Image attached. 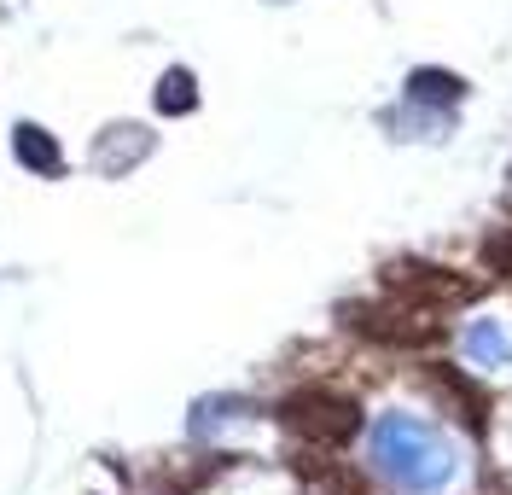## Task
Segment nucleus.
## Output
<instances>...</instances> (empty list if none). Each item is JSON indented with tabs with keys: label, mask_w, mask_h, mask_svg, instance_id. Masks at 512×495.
I'll return each mask as SVG.
<instances>
[{
	"label": "nucleus",
	"mask_w": 512,
	"mask_h": 495,
	"mask_svg": "<svg viewBox=\"0 0 512 495\" xmlns=\"http://www.w3.org/2000/svg\"><path fill=\"white\" fill-rule=\"evenodd\" d=\"M12 152H18V164H24V169L47 175V181H59V175H64L59 140H53L47 129H35V123H18V134H12Z\"/></svg>",
	"instance_id": "6e6552de"
},
{
	"label": "nucleus",
	"mask_w": 512,
	"mask_h": 495,
	"mask_svg": "<svg viewBox=\"0 0 512 495\" xmlns=\"http://www.w3.org/2000/svg\"><path fill=\"white\" fill-rule=\"evenodd\" d=\"M425 379H431V385H437V391L448 396L454 420H460L466 431H489V396H483L478 385L466 379V373H454L448 362H431V367H425Z\"/></svg>",
	"instance_id": "39448f33"
},
{
	"label": "nucleus",
	"mask_w": 512,
	"mask_h": 495,
	"mask_svg": "<svg viewBox=\"0 0 512 495\" xmlns=\"http://www.w3.org/2000/svg\"><path fill=\"white\" fill-rule=\"evenodd\" d=\"M198 105V88H192V70H163L158 82V111H169V117H181V111H192Z\"/></svg>",
	"instance_id": "9d476101"
},
{
	"label": "nucleus",
	"mask_w": 512,
	"mask_h": 495,
	"mask_svg": "<svg viewBox=\"0 0 512 495\" xmlns=\"http://www.w3.org/2000/svg\"><path fill=\"white\" fill-rule=\"evenodd\" d=\"M251 402H239V396H204L198 408H192V431L204 437V431H216V426H227V420H239Z\"/></svg>",
	"instance_id": "9b49d317"
},
{
	"label": "nucleus",
	"mask_w": 512,
	"mask_h": 495,
	"mask_svg": "<svg viewBox=\"0 0 512 495\" xmlns=\"http://www.w3.org/2000/svg\"><path fill=\"white\" fill-rule=\"evenodd\" d=\"M291 472L303 484H315L320 495H367V478L361 472H350V466L332 461V455H315V449H297L291 455Z\"/></svg>",
	"instance_id": "423d86ee"
},
{
	"label": "nucleus",
	"mask_w": 512,
	"mask_h": 495,
	"mask_svg": "<svg viewBox=\"0 0 512 495\" xmlns=\"http://www.w3.org/2000/svg\"><path fill=\"white\" fill-rule=\"evenodd\" d=\"M460 344H466V356L478 367H507L512 362V338L495 321H472V327L460 332Z\"/></svg>",
	"instance_id": "1a4fd4ad"
},
{
	"label": "nucleus",
	"mask_w": 512,
	"mask_h": 495,
	"mask_svg": "<svg viewBox=\"0 0 512 495\" xmlns=\"http://www.w3.org/2000/svg\"><path fill=\"white\" fill-rule=\"evenodd\" d=\"M146 152H152V134L140 129V123H117V129L99 134L94 169H99V175H123V169H128V164H140Z\"/></svg>",
	"instance_id": "0eeeda50"
},
{
	"label": "nucleus",
	"mask_w": 512,
	"mask_h": 495,
	"mask_svg": "<svg viewBox=\"0 0 512 495\" xmlns=\"http://www.w3.org/2000/svg\"><path fill=\"white\" fill-rule=\"evenodd\" d=\"M344 321H350V332L373 338V344H425V338H437V327H431V321H419L414 309H379V303H350V309H344Z\"/></svg>",
	"instance_id": "20e7f679"
},
{
	"label": "nucleus",
	"mask_w": 512,
	"mask_h": 495,
	"mask_svg": "<svg viewBox=\"0 0 512 495\" xmlns=\"http://www.w3.org/2000/svg\"><path fill=\"white\" fill-rule=\"evenodd\" d=\"M373 461L390 484L414 495H437L454 478V449L437 426H425L414 414H379L373 426Z\"/></svg>",
	"instance_id": "f257e3e1"
},
{
	"label": "nucleus",
	"mask_w": 512,
	"mask_h": 495,
	"mask_svg": "<svg viewBox=\"0 0 512 495\" xmlns=\"http://www.w3.org/2000/svg\"><path fill=\"white\" fill-rule=\"evenodd\" d=\"M384 286H390V297H402L408 309H448V303H472L478 297L472 274H454L443 263H390Z\"/></svg>",
	"instance_id": "7ed1b4c3"
},
{
	"label": "nucleus",
	"mask_w": 512,
	"mask_h": 495,
	"mask_svg": "<svg viewBox=\"0 0 512 495\" xmlns=\"http://www.w3.org/2000/svg\"><path fill=\"white\" fill-rule=\"evenodd\" d=\"M483 263H489V274H507L512 280V228L495 233V239H483Z\"/></svg>",
	"instance_id": "ddd939ff"
},
{
	"label": "nucleus",
	"mask_w": 512,
	"mask_h": 495,
	"mask_svg": "<svg viewBox=\"0 0 512 495\" xmlns=\"http://www.w3.org/2000/svg\"><path fill=\"white\" fill-rule=\"evenodd\" d=\"M408 94H414V99H443V105H454V99L466 94V82H460V76H448V70H414Z\"/></svg>",
	"instance_id": "f8f14e48"
},
{
	"label": "nucleus",
	"mask_w": 512,
	"mask_h": 495,
	"mask_svg": "<svg viewBox=\"0 0 512 495\" xmlns=\"http://www.w3.org/2000/svg\"><path fill=\"white\" fill-rule=\"evenodd\" d=\"M280 426L309 437V443H350L361 431V408L344 391H326V385H303L280 402Z\"/></svg>",
	"instance_id": "f03ea898"
}]
</instances>
